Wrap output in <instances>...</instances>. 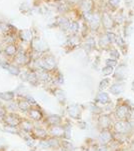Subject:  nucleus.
I'll return each mask as SVG.
<instances>
[{
  "label": "nucleus",
  "instance_id": "nucleus-37",
  "mask_svg": "<svg viewBox=\"0 0 134 151\" xmlns=\"http://www.w3.org/2000/svg\"><path fill=\"white\" fill-rule=\"evenodd\" d=\"M35 132L38 134V136H44V134H45V132L43 131L42 129H36Z\"/></svg>",
  "mask_w": 134,
  "mask_h": 151
},
{
  "label": "nucleus",
  "instance_id": "nucleus-15",
  "mask_svg": "<svg viewBox=\"0 0 134 151\" xmlns=\"http://www.w3.org/2000/svg\"><path fill=\"white\" fill-rule=\"evenodd\" d=\"M3 52L5 56H7V57H14V56L17 54L18 49L14 43H9V44H7L5 46Z\"/></svg>",
  "mask_w": 134,
  "mask_h": 151
},
{
  "label": "nucleus",
  "instance_id": "nucleus-10",
  "mask_svg": "<svg viewBox=\"0 0 134 151\" xmlns=\"http://www.w3.org/2000/svg\"><path fill=\"white\" fill-rule=\"evenodd\" d=\"M94 7V1L93 0H82L79 4V9L83 14L92 13Z\"/></svg>",
  "mask_w": 134,
  "mask_h": 151
},
{
  "label": "nucleus",
  "instance_id": "nucleus-40",
  "mask_svg": "<svg viewBox=\"0 0 134 151\" xmlns=\"http://www.w3.org/2000/svg\"><path fill=\"white\" fill-rule=\"evenodd\" d=\"M132 119H133V121H134V114H133V116H132Z\"/></svg>",
  "mask_w": 134,
  "mask_h": 151
},
{
  "label": "nucleus",
  "instance_id": "nucleus-35",
  "mask_svg": "<svg viewBox=\"0 0 134 151\" xmlns=\"http://www.w3.org/2000/svg\"><path fill=\"white\" fill-rule=\"evenodd\" d=\"M82 0H66V2L68 4H71V5H76V4H80V2Z\"/></svg>",
  "mask_w": 134,
  "mask_h": 151
},
{
  "label": "nucleus",
  "instance_id": "nucleus-28",
  "mask_svg": "<svg viewBox=\"0 0 134 151\" xmlns=\"http://www.w3.org/2000/svg\"><path fill=\"white\" fill-rule=\"evenodd\" d=\"M121 0H108V4L110 5L113 8H116V7L119 6Z\"/></svg>",
  "mask_w": 134,
  "mask_h": 151
},
{
  "label": "nucleus",
  "instance_id": "nucleus-6",
  "mask_svg": "<svg viewBox=\"0 0 134 151\" xmlns=\"http://www.w3.org/2000/svg\"><path fill=\"white\" fill-rule=\"evenodd\" d=\"M29 60H30V55L24 50H19L17 52V54L14 56V62L16 63L17 66L26 65L29 63Z\"/></svg>",
  "mask_w": 134,
  "mask_h": 151
},
{
  "label": "nucleus",
  "instance_id": "nucleus-17",
  "mask_svg": "<svg viewBox=\"0 0 134 151\" xmlns=\"http://www.w3.org/2000/svg\"><path fill=\"white\" fill-rule=\"evenodd\" d=\"M99 45H100V47L104 48V49L109 48V46L111 45V43H110V41L108 40L106 34H103V35L100 36V38H99Z\"/></svg>",
  "mask_w": 134,
  "mask_h": 151
},
{
  "label": "nucleus",
  "instance_id": "nucleus-12",
  "mask_svg": "<svg viewBox=\"0 0 134 151\" xmlns=\"http://www.w3.org/2000/svg\"><path fill=\"white\" fill-rule=\"evenodd\" d=\"M124 87H125L124 82L116 81V82H114L111 86L109 87V92L115 96L120 95V94H122L123 92H124Z\"/></svg>",
  "mask_w": 134,
  "mask_h": 151
},
{
  "label": "nucleus",
  "instance_id": "nucleus-29",
  "mask_svg": "<svg viewBox=\"0 0 134 151\" xmlns=\"http://www.w3.org/2000/svg\"><path fill=\"white\" fill-rule=\"evenodd\" d=\"M56 96L58 97V99L60 101L65 99V93H64V91H62L61 89H57V91H56Z\"/></svg>",
  "mask_w": 134,
  "mask_h": 151
},
{
  "label": "nucleus",
  "instance_id": "nucleus-39",
  "mask_svg": "<svg viewBox=\"0 0 134 151\" xmlns=\"http://www.w3.org/2000/svg\"><path fill=\"white\" fill-rule=\"evenodd\" d=\"M54 1H56V2H64V1H66V0H54Z\"/></svg>",
  "mask_w": 134,
  "mask_h": 151
},
{
  "label": "nucleus",
  "instance_id": "nucleus-26",
  "mask_svg": "<svg viewBox=\"0 0 134 151\" xmlns=\"http://www.w3.org/2000/svg\"><path fill=\"white\" fill-rule=\"evenodd\" d=\"M60 117L57 116V115H53V116H51L50 118H49V121H50V123L51 124H53V125H56V124H58L59 122H60Z\"/></svg>",
  "mask_w": 134,
  "mask_h": 151
},
{
  "label": "nucleus",
  "instance_id": "nucleus-36",
  "mask_svg": "<svg viewBox=\"0 0 134 151\" xmlns=\"http://www.w3.org/2000/svg\"><path fill=\"white\" fill-rule=\"evenodd\" d=\"M28 102H21V103L19 104V107L21 109H23V110H26L27 108H28Z\"/></svg>",
  "mask_w": 134,
  "mask_h": 151
},
{
  "label": "nucleus",
  "instance_id": "nucleus-7",
  "mask_svg": "<svg viewBox=\"0 0 134 151\" xmlns=\"http://www.w3.org/2000/svg\"><path fill=\"white\" fill-rule=\"evenodd\" d=\"M31 44H32L33 49H34L35 51H37V52H45V51L48 49L46 42L38 36L33 37Z\"/></svg>",
  "mask_w": 134,
  "mask_h": 151
},
{
  "label": "nucleus",
  "instance_id": "nucleus-27",
  "mask_svg": "<svg viewBox=\"0 0 134 151\" xmlns=\"http://www.w3.org/2000/svg\"><path fill=\"white\" fill-rule=\"evenodd\" d=\"M105 63H106V65L111 66V67H115V66H117V65H118L117 60L111 59V58H109V59H106V61H105Z\"/></svg>",
  "mask_w": 134,
  "mask_h": 151
},
{
  "label": "nucleus",
  "instance_id": "nucleus-8",
  "mask_svg": "<svg viewBox=\"0 0 134 151\" xmlns=\"http://www.w3.org/2000/svg\"><path fill=\"white\" fill-rule=\"evenodd\" d=\"M127 76V68L124 64L117 65L116 70L114 71V77L115 80L119 82H124V79Z\"/></svg>",
  "mask_w": 134,
  "mask_h": 151
},
{
  "label": "nucleus",
  "instance_id": "nucleus-33",
  "mask_svg": "<svg viewBox=\"0 0 134 151\" xmlns=\"http://www.w3.org/2000/svg\"><path fill=\"white\" fill-rule=\"evenodd\" d=\"M0 95H1L2 98L5 99V100H10V99L13 97V94L9 93V92H7V93H4V94H0Z\"/></svg>",
  "mask_w": 134,
  "mask_h": 151
},
{
  "label": "nucleus",
  "instance_id": "nucleus-11",
  "mask_svg": "<svg viewBox=\"0 0 134 151\" xmlns=\"http://www.w3.org/2000/svg\"><path fill=\"white\" fill-rule=\"evenodd\" d=\"M95 102L99 105H109L111 103V99L106 92L100 91L95 97Z\"/></svg>",
  "mask_w": 134,
  "mask_h": 151
},
{
  "label": "nucleus",
  "instance_id": "nucleus-3",
  "mask_svg": "<svg viewBox=\"0 0 134 151\" xmlns=\"http://www.w3.org/2000/svg\"><path fill=\"white\" fill-rule=\"evenodd\" d=\"M83 15L85 22L87 23L88 27L92 31H97L98 28L100 27V24H101V15L98 13H93V12Z\"/></svg>",
  "mask_w": 134,
  "mask_h": 151
},
{
  "label": "nucleus",
  "instance_id": "nucleus-32",
  "mask_svg": "<svg viewBox=\"0 0 134 151\" xmlns=\"http://www.w3.org/2000/svg\"><path fill=\"white\" fill-rule=\"evenodd\" d=\"M116 44L118 45V46H120V47H122V46H124V44H125V41H124V39H122L119 35H117V37H116Z\"/></svg>",
  "mask_w": 134,
  "mask_h": 151
},
{
  "label": "nucleus",
  "instance_id": "nucleus-38",
  "mask_svg": "<svg viewBox=\"0 0 134 151\" xmlns=\"http://www.w3.org/2000/svg\"><path fill=\"white\" fill-rule=\"evenodd\" d=\"M99 148L96 146V145H91L88 149H87V151H98Z\"/></svg>",
  "mask_w": 134,
  "mask_h": 151
},
{
  "label": "nucleus",
  "instance_id": "nucleus-16",
  "mask_svg": "<svg viewBox=\"0 0 134 151\" xmlns=\"http://www.w3.org/2000/svg\"><path fill=\"white\" fill-rule=\"evenodd\" d=\"M18 37L24 42H31L33 39V36L31 34V31L29 29H25V30H20L18 32Z\"/></svg>",
  "mask_w": 134,
  "mask_h": 151
},
{
  "label": "nucleus",
  "instance_id": "nucleus-19",
  "mask_svg": "<svg viewBox=\"0 0 134 151\" xmlns=\"http://www.w3.org/2000/svg\"><path fill=\"white\" fill-rule=\"evenodd\" d=\"M51 133H52L54 136H63V135H65V129L63 127L55 126L51 129Z\"/></svg>",
  "mask_w": 134,
  "mask_h": 151
},
{
  "label": "nucleus",
  "instance_id": "nucleus-1",
  "mask_svg": "<svg viewBox=\"0 0 134 151\" xmlns=\"http://www.w3.org/2000/svg\"><path fill=\"white\" fill-rule=\"evenodd\" d=\"M134 105H131L128 101H119L115 106L114 116L116 120H128L130 121L133 116Z\"/></svg>",
  "mask_w": 134,
  "mask_h": 151
},
{
  "label": "nucleus",
  "instance_id": "nucleus-24",
  "mask_svg": "<svg viewBox=\"0 0 134 151\" xmlns=\"http://www.w3.org/2000/svg\"><path fill=\"white\" fill-rule=\"evenodd\" d=\"M7 70H8L10 73L14 74V75H18V74L20 73L19 67H18L17 65H14V64H9L8 68H7Z\"/></svg>",
  "mask_w": 134,
  "mask_h": 151
},
{
  "label": "nucleus",
  "instance_id": "nucleus-22",
  "mask_svg": "<svg viewBox=\"0 0 134 151\" xmlns=\"http://www.w3.org/2000/svg\"><path fill=\"white\" fill-rule=\"evenodd\" d=\"M101 73H102V75H104V76H109L114 73V69H113V67H111V66L106 65L105 67L102 68Z\"/></svg>",
  "mask_w": 134,
  "mask_h": 151
},
{
  "label": "nucleus",
  "instance_id": "nucleus-34",
  "mask_svg": "<svg viewBox=\"0 0 134 151\" xmlns=\"http://www.w3.org/2000/svg\"><path fill=\"white\" fill-rule=\"evenodd\" d=\"M131 30H132V27H131V25H126L125 28H124L125 36H129V35L131 34Z\"/></svg>",
  "mask_w": 134,
  "mask_h": 151
},
{
  "label": "nucleus",
  "instance_id": "nucleus-31",
  "mask_svg": "<svg viewBox=\"0 0 134 151\" xmlns=\"http://www.w3.org/2000/svg\"><path fill=\"white\" fill-rule=\"evenodd\" d=\"M31 116L34 119H37L38 120V119L41 118V116H42V115H41L40 112L37 111V110H32V111H31Z\"/></svg>",
  "mask_w": 134,
  "mask_h": 151
},
{
  "label": "nucleus",
  "instance_id": "nucleus-18",
  "mask_svg": "<svg viewBox=\"0 0 134 151\" xmlns=\"http://www.w3.org/2000/svg\"><path fill=\"white\" fill-rule=\"evenodd\" d=\"M68 31L71 32L72 35H76V33L79 31V23L78 21H73L70 22V25H69V28H68Z\"/></svg>",
  "mask_w": 134,
  "mask_h": 151
},
{
  "label": "nucleus",
  "instance_id": "nucleus-2",
  "mask_svg": "<svg viewBox=\"0 0 134 151\" xmlns=\"http://www.w3.org/2000/svg\"><path fill=\"white\" fill-rule=\"evenodd\" d=\"M112 130L115 134L129 137L134 132V127L131 120L130 121H128V120H115Z\"/></svg>",
  "mask_w": 134,
  "mask_h": 151
},
{
  "label": "nucleus",
  "instance_id": "nucleus-21",
  "mask_svg": "<svg viewBox=\"0 0 134 151\" xmlns=\"http://www.w3.org/2000/svg\"><path fill=\"white\" fill-rule=\"evenodd\" d=\"M110 85V79L109 78H103L99 83V90L103 91L104 89L108 88Z\"/></svg>",
  "mask_w": 134,
  "mask_h": 151
},
{
  "label": "nucleus",
  "instance_id": "nucleus-23",
  "mask_svg": "<svg viewBox=\"0 0 134 151\" xmlns=\"http://www.w3.org/2000/svg\"><path fill=\"white\" fill-rule=\"evenodd\" d=\"M109 55H110V58L114 60H118L120 58V54L116 48H111V49L109 50Z\"/></svg>",
  "mask_w": 134,
  "mask_h": 151
},
{
  "label": "nucleus",
  "instance_id": "nucleus-14",
  "mask_svg": "<svg viewBox=\"0 0 134 151\" xmlns=\"http://www.w3.org/2000/svg\"><path fill=\"white\" fill-rule=\"evenodd\" d=\"M70 22H71V20H69V18H67L64 15H60V16L57 17V19H56V25L60 27L61 29L65 30V31L68 30Z\"/></svg>",
  "mask_w": 134,
  "mask_h": 151
},
{
  "label": "nucleus",
  "instance_id": "nucleus-20",
  "mask_svg": "<svg viewBox=\"0 0 134 151\" xmlns=\"http://www.w3.org/2000/svg\"><path fill=\"white\" fill-rule=\"evenodd\" d=\"M67 43H68L71 47H76L77 45L80 44V39H79V37H77L76 35H72V36L68 39Z\"/></svg>",
  "mask_w": 134,
  "mask_h": 151
},
{
  "label": "nucleus",
  "instance_id": "nucleus-5",
  "mask_svg": "<svg viewBox=\"0 0 134 151\" xmlns=\"http://www.w3.org/2000/svg\"><path fill=\"white\" fill-rule=\"evenodd\" d=\"M115 121H113L110 114H100L98 116V126L102 129H112L113 124Z\"/></svg>",
  "mask_w": 134,
  "mask_h": 151
},
{
  "label": "nucleus",
  "instance_id": "nucleus-9",
  "mask_svg": "<svg viewBox=\"0 0 134 151\" xmlns=\"http://www.w3.org/2000/svg\"><path fill=\"white\" fill-rule=\"evenodd\" d=\"M101 24H102V26L104 27V29L109 31V30H111L112 28L114 27V20L110 16L109 13L103 12L101 14Z\"/></svg>",
  "mask_w": 134,
  "mask_h": 151
},
{
  "label": "nucleus",
  "instance_id": "nucleus-13",
  "mask_svg": "<svg viewBox=\"0 0 134 151\" xmlns=\"http://www.w3.org/2000/svg\"><path fill=\"white\" fill-rule=\"evenodd\" d=\"M67 112H68V114L70 115L72 118L80 119V117H81V109H80V106H79V105L73 104V105L68 106V108H67Z\"/></svg>",
  "mask_w": 134,
  "mask_h": 151
},
{
  "label": "nucleus",
  "instance_id": "nucleus-30",
  "mask_svg": "<svg viewBox=\"0 0 134 151\" xmlns=\"http://www.w3.org/2000/svg\"><path fill=\"white\" fill-rule=\"evenodd\" d=\"M62 145L64 146V149L65 150H67V151H70V150H72L73 149V145H72V143H70V142H67V141H63L62 142Z\"/></svg>",
  "mask_w": 134,
  "mask_h": 151
},
{
  "label": "nucleus",
  "instance_id": "nucleus-25",
  "mask_svg": "<svg viewBox=\"0 0 134 151\" xmlns=\"http://www.w3.org/2000/svg\"><path fill=\"white\" fill-rule=\"evenodd\" d=\"M105 34H106V36H107V38H108V40H109L111 44H113V43L116 42V37H117V35L115 34V33H113V32H111V31H107L106 33H105Z\"/></svg>",
  "mask_w": 134,
  "mask_h": 151
},
{
  "label": "nucleus",
  "instance_id": "nucleus-4",
  "mask_svg": "<svg viewBox=\"0 0 134 151\" xmlns=\"http://www.w3.org/2000/svg\"><path fill=\"white\" fill-rule=\"evenodd\" d=\"M114 141V132L112 129H102L99 133V142L101 145L109 146Z\"/></svg>",
  "mask_w": 134,
  "mask_h": 151
}]
</instances>
